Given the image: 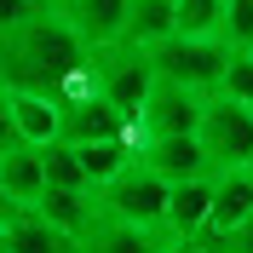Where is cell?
<instances>
[{
	"mask_svg": "<svg viewBox=\"0 0 253 253\" xmlns=\"http://www.w3.org/2000/svg\"><path fill=\"white\" fill-rule=\"evenodd\" d=\"M86 58H92V46L52 12V0H46L35 17H23L17 29L0 35V86H23V92L58 98V86L75 69H86Z\"/></svg>",
	"mask_w": 253,
	"mask_h": 253,
	"instance_id": "1",
	"label": "cell"
},
{
	"mask_svg": "<svg viewBox=\"0 0 253 253\" xmlns=\"http://www.w3.org/2000/svg\"><path fill=\"white\" fill-rule=\"evenodd\" d=\"M98 207H104L110 219H126V224H138V230H156L167 253L178 248V236L167 230V178L150 173L138 156L126 161L115 178H104V184H98Z\"/></svg>",
	"mask_w": 253,
	"mask_h": 253,
	"instance_id": "2",
	"label": "cell"
},
{
	"mask_svg": "<svg viewBox=\"0 0 253 253\" xmlns=\"http://www.w3.org/2000/svg\"><path fill=\"white\" fill-rule=\"evenodd\" d=\"M230 41H219V35H161L156 46H150V63H156V75H173L184 81V86H196V92H219V75L224 63H230Z\"/></svg>",
	"mask_w": 253,
	"mask_h": 253,
	"instance_id": "3",
	"label": "cell"
},
{
	"mask_svg": "<svg viewBox=\"0 0 253 253\" xmlns=\"http://www.w3.org/2000/svg\"><path fill=\"white\" fill-rule=\"evenodd\" d=\"M248 213H253V173L248 167H219L213 173V207H207V224L190 236V253L236 248V230Z\"/></svg>",
	"mask_w": 253,
	"mask_h": 253,
	"instance_id": "4",
	"label": "cell"
},
{
	"mask_svg": "<svg viewBox=\"0 0 253 253\" xmlns=\"http://www.w3.org/2000/svg\"><path fill=\"white\" fill-rule=\"evenodd\" d=\"M196 138L207 144L213 167H242L253 156V104L230 92H207L202 104V121H196Z\"/></svg>",
	"mask_w": 253,
	"mask_h": 253,
	"instance_id": "5",
	"label": "cell"
},
{
	"mask_svg": "<svg viewBox=\"0 0 253 253\" xmlns=\"http://www.w3.org/2000/svg\"><path fill=\"white\" fill-rule=\"evenodd\" d=\"M92 75L98 92L110 98L115 110H138L150 81H156V63H150V46H132V41H110V46H92Z\"/></svg>",
	"mask_w": 253,
	"mask_h": 253,
	"instance_id": "6",
	"label": "cell"
},
{
	"mask_svg": "<svg viewBox=\"0 0 253 253\" xmlns=\"http://www.w3.org/2000/svg\"><path fill=\"white\" fill-rule=\"evenodd\" d=\"M202 104H207V92H196V86H184V81H173V75H156V81H150V92H144V104L132 110V138L196 132Z\"/></svg>",
	"mask_w": 253,
	"mask_h": 253,
	"instance_id": "7",
	"label": "cell"
},
{
	"mask_svg": "<svg viewBox=\"0 0 253 253\" xmlns=\"http://www.w3.org/2000/svg\"><path fill=\"white\" fill-rule=\"evenodd\" d=\"M132 150H138V161L150 167V173H161L167 184H173V178H196V173H219L213 156H207V144L196 138V132H156V138H132Z\"/></svg>",
	"mask_w": 253,
	"mask_h": 253,
	"instance_id": "8",
	"label": "cell"
},
{
	"mask_svg": "<svg viewBox=\"0 0 253 253\" xmlns=\"http://www.w3.org/2000/svg\"><path fill=\"white\" fill-rule=\"evenodd\" d=\"M52 12H58L86 46H110L126 29V0H52Z\"/></svg>",
	"mask_w": 253,
	"mask_h": 253,
	"instance_id": "9",
	"label": "cell"
},
{
	"mask_svg": "<svg viewBox=\"0 0 253 253\" xmlns=\"http://www.w3.org/2000/svg\"><path fill=\"white\" fill-rule=\"evenodd\" d=\"M41 213H46L52 224H58L63 236H69V248H86V236H92V224H98V190H58V184H46L41 190Z\"/></svg>",
	"mask_w": 253,
	"mask_h": 253,
	"instance_id": "10",
	"label": "cell"
},
{
	"mask_svg": "<svg viewBox=\"0 0 253 253\" xmlns=\"http://www.w3.org/2000/svg\"><path fill=\"white\" fill-rule=\"evenodd\" d=\"M207 207H213V173L167 184V230L178 236V248H190V236L207 224Z\"/></svg>",
	"mask_w": 253,
	"mask_h": 253,
	"instance_id": "11",
	"label": "cell"
},
{
	"mask_svg": "<svg viewBox=\"0 0 253 253\" xmlns=\"http://www.w3.org/2000/svg\"><path fill=\"white\" fill-rule=\"evenodd\" d=\"M0 190H6V202H41V190H46V167H41V144L17 138L0 150Z\"/></svg>",
	"mask_w": 253,
	"mask_h": 253,
	"instance_id": "12",
	"label": "cell"
},
{
	"mask_svg": "<svg viewBox=\"0 0 253 253\" xmlns=\"http://www.w3.org/2000/svg\"><path fill=\"white\" fill-rule=\"evenodd\" d=\"M6 98H12L17 138H29V144H52V138H58V98L23 92V86H6Z\"/></svg>",
	"mask_w": 253,
	"mask_h": 253,
	"instance_id": "13",
	"label": "cell"
},
{
	"mask_svg": "<svg viewBox=\"0 0 253 253\" xmlns=\"http://www.w3.org/2000/svg\"><path fill=\"white\" fill-rule=\"evenodd\" d=\"M161 35H173V0H126L121 41H132V46H156Z\"/></svg>",
	"mask_w": 253,
	"mask_h": 253,
	"instance_id": "14",
	"label": "cell"
},
{
	"mask_svg": "<svg viewBox=\"0 0 253 253\" xmlns=\"http://www.w3.org/2000/svg\"><path fill=\"white\" fill-rule=\"evenodd\" d=\"M41 167H46V184H58V190H98L86 178V167H81V150L63 144V138L41 144Z\"/></svg>",
	"mask_w": 253,
	"mask_h": 253,
	"instance_id": "15",
	"label": "cell"
},
{
	"mask_svg": "<svg viewBox=\"0 0 253 253\" xmlns=\"http://www.w3.org/2000/svg\"><path fill=\"white\" fill-rule=\"evenodd\" d=\"M173 29H184V35H219L224 29V0H173Z\"/></svg>",
	"mask_w": 253,
	"mask_h": 253,
	"instance_id": "16",
	"label": "cell"
},
{
	"mask_svg": "<svg viewBox=\"0 0 253 253\" xmlns=\"http://www.w3.org/2000/svg\"><path fill=\"white\" fill-rule=\"evenodd\" d=\"M224 41L236 52H253V0H224Z\"/></svg>",
	"mask_w": 253,
	"mask_h": 253,
	"instance_id": "17",
	"label": "cell"
},
{
	"mask_svg": "<svg viewBox=\"0 0 253 253\" xmlns=\"http://www.w3.org/2000/svg\"><path fill=\"white\" fill-rule=\"evenodd\" d=\"M219 92L253 104V52H230V63H224V75H219Z\"/></svg>",
	"mask_w": 253,
	"mask_h": 253,
	"instance_id": "18",
	"label": "cell"
},
{
	"mask_svg": "<svg viewBox=\"0 0 253 253\" xmlns=\"http://www.w3.org/2000/svg\"><path fill=\"white\" fill-rule=\"evenodd\" d=\"M41 6H46V0H0V35H6V29H17L23 17H35Z\"/></svg>",
	"mask_w": 253,
	"mask_h": 253,
	"instance_id": "19",
	"label": "cell"
},
{
	"mask_svg": "<svg viewBox=\"0 0 253 253\" xmlns=\"http://www.w3.org/2000/svg\"><path fill=\"white\" fill-rule=\"evenodd\" d=\"M6 144H17V121H12V98L0 86V150H6Z\"/></svg>",
	"mask_w": 253,
	"mask_h": 253,
	"instance_id": "20",
	"label": "cell"
},
{
	"mask_svg": "<svg viewBox=\"0 0 253 253\" xmlns=\"http://www.w3.org/2000/svg\"><path fill=\"white\" fill-rule=\"evenodd\" d=\"M236 248H248V253H253V213L242 219V230H236Z\"/></svg>",
	"mask_w": 253,
	"mask_h": 253,
	"instance_id": "21",
	"label": "cell"
},
{
	"mask_svg": "<svg viewBox=\"0 0 253 253\" xmlns=\"http://www.w3.org/2000/svg\"><path fill=\"white\" fill-rule=\"evenodd\" d=\"M242 167H248V173H253V156H248V161H242Z\"/></svg>",
	"mask_w": 253,
	"mask_h": 253,
	"instance_id": "22",
	"label": "cell"
}]
</instances>
